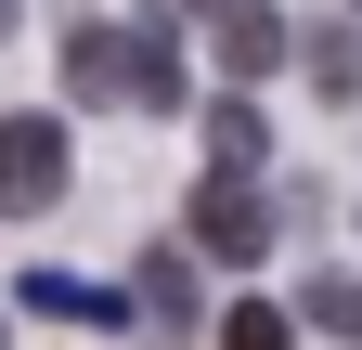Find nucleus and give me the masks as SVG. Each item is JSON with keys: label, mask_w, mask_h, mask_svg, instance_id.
Returning <instances> with one entry per match:
<instances>
[{"label": "nucleus", "mask_w": 362, "mask_h": 350, "mask_svg": "<svg viewBox=\"0 0 362 350\" xmlns=\"http://www.w3.org/2000/svg\"><path fill=\"white\" fill-rule=\"evenodd\" d=\"M65 91L143 104V117L194 104V91H181V39H168V26H78V39H65Z\"/></svg>", "instance_id": "obj_1"}, {"label": "nucleus", "mask_w": 362, "mask_h": 350, "mask_svg": "<svg viewBox=\"0 0 362 350\" xmlns=\"http://www.w3.org/2000/svg\"><path fill=\"white\" fill-rule=\"evenodd\" d=\"M194 247L207 259H259L272 247V208L246 195V169H207V182H194Z\"/></svg>", "instance_id": "obj_2"}, {"label": "nucleus", "mask_w": 362, "mask_h": 350, "mask_svg": "<svg viewBox=\"0 0 362 350\" xmlns=\"http://www.w3.org/2000/svg\"><path fill=\"white\" fill-rule=\"evenodd\" d=\"M65 195V130L52 117H0V208H52Z\"/></svg>", "instance_id": "obj_3"}, {"label": "nucleus", "mask_w": 362, "mask_h": 350, "mask_svg": "<svg viewBox=\"0 0 362 350\" xmlns=\"http://www.w3.org/2000/svg\"><path fill=\"white\" fill-rule=\"evenodd\" d=\"M220 65H233V78H272V65H285V13H272V0H220Z\"/></svg>", "instance_id": "obj_4"}, {"label": "nucleus", "mask_w": 362, "mask_h": 350, "mask_svg": "<svg viewBox=\"0 0 362 350\" xmlns=\"http://www.w3.org/2000/svg\"><path fill=\"white\" fill-rule=\"evenodd\" d=\"M13 298H26V312H52V324H129V298L90 286V273H26Z\"/></svg>", "instance_id": "obj_5"}, {"label": "nucleus", "mask_w": 362, "mask_h": 350, "mask_svg": "<svg viewBox=\"0 0 362 350\" xmlns=\"http://www.w3.org/2000/svg\"><path fill=\"white\" fill-rule=\"evenodd\" d=\"M207 156H220V169H246V182H259V156H272V130H259V104H207Z\"/></svg>", "instance_id": "obj_6"}, {"label": "nucleus", "mask_w": 362, "mask_h": 350, "mask_svg": "<svg viewBox=\"0 0 362 350\" xmlns=\"http://www.w3.org/2000/svg\"><path fill=\"white\" fill-rule=\"evenodd\" d=\"M181 286H194V273H181V247H156V259H143V312H156V324H194V298H181Z\"/></svg>", "instance_id": "obj_7"}, {"label": "nucleus", "mask_w": 362, "mask_h": 350, "mask_svg": "<svg viewBox=\"0 0 362 350\" xmlns=\"http://www.w3.org/2000/svg\"><path fill=\"white\" fill-rule=\"evenodd\" d=\"M220 350H285V312H272V298H233V312H220Z\"/></svg>", "instance_id": "obj_8"}, {"label": "nucleus", "mask_w": 362, "mask_h": 350, "mask_svg": "<svg viewBox=\"0 0 362 350\" xmlns=\"http://www.w3.org/2000/svg\"><path fill=\"white\" fill-rule=\"evenodd\" d=\"M310 324H324V337H349V350H362V286H349V273H324V286H310Z\"/></svg>", "instance_id": "obj_9"}, {"label": "nucleus", "mask_w": 362, "mask_h": 350, "mask_svg": "<svg viewBox=\"0 0 362 350\" xmlns=\"http://www.w3.org/2000/svg\"><path fill=\"white\" fill-rule=\"evenodd\" d=\"M310 78H324V91H337V104L362 91V65H349V39H337V26H324V39H310Z\"/></svg>", "instance_id": "obj_10"}, {"label": "nucleus", "mask_w": 362, "mask_h": 350, "mask_svg": "<svg viewBox=\"0 0 362 350\" xmlns=\"http://www.w3.org/2000/svg\"><path fill=\"white\" fill-rule=\"evenodd\" d=\"M194 13H220V0H194Z\"/></svg>", "instance_id": "obj_11"}]
</instances>
